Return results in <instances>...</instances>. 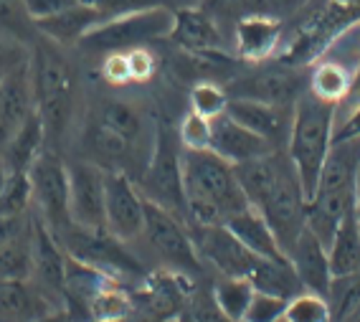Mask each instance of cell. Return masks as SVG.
I'll return each instance as SVG.
<instances>
[{"label":"cell","instance_id":"cell-39","mask_svg":"<svg viewBox=\"0 0 360 322\" xmlns=\"http://www.w3.org/2000/svg\"><path fill=\"white\" fill-rule=\"evenodd\" d=\"M89 142H91V148L97 150L99 157H104V160H110V162L124 160L129 155V148H132V142L120 137L117 132H112V129L102 127V124H94V127H91Z\"/></svg>","mask_w":360,"mask_h":322},{"label":"cell","instance_id":"cell-45","mask_svg":"<svg viewBox=\"0 0 360 322\" xmlns=\"http://www.w3.org/2000/svg\"><path fill=\"white\" fill-rule=\"evenodd\" d=\"M102 74H104V79H107V82H112V84H124V82H132V77H129V66H127V56H124V51L107 53V58H104Z\"/></svg>","mask_w":360,"mask_h":322},{"label":"cell","instance_id":"cell-14","mask_svg":"<svg viewBox=\"0 0 360 322\" xmlns=\"http://www.w3.org/2000/svg\"><path fill=\"white\" fill-rule=\"evenodd\" d=\"M193 244L200 262H208L221 277H249L257 264V254H251L224 224L216 226H193Z\"/></svg>","mask_w":360,"mask_h":322},{"label":"cell","instance_id":"cell-17","mask_svg":"<svg viewBox=\"0 0 360 322\" xmlns=\"http://www.w3.org/2000/svg\"><path fill=\"white\" fill-rule=\"evenodd\" d=\"M208 150H213L226 162L238 165V162L254 160V157L269 155L279 148H274L269 140H264L262 135L251 132L244 124H238L236 120H231L224 112V115L211 120V148Z\"/></svg>","mask_w":360,"mask_h":322},{"label":"cell","instance_id":"cell-24","mask_svg":"<svg viewBox=\"0 0 360 322\" xmlns=\"http://www.w3.org/2000/svg\"><path fill=\"white\" fill-rule=\"evenodd\" d=\"M233 46L249 61H262L279 44L282 26L274 15H244L233 26Z\"/></svg>","mask_w":360,"mask_h":322},{"label":"cell","instance_id":"cell-26","mask_svg":"<svg viewBox=\"0 0 360 322\" xmlns=\"http://www.w3.org/2000/svg\"><path fill=\"white\" fill-rule=\"evenodd\" d=\"M249 282L254 284V290L269 292L282 300H292L295 295L302 292V284L297 279L295 269H292L290 259H257L254 269L249 271Z\"/></svg>","mask_w":360,"mask_h":322},{"label":"cell","instance_id":"cell-46","mask_svg":"<svg viewBox=\"0 0 360 322\" xmlns=\"http://www.w3.org/2000/svg\"><path fill=\"white\" fill-rule=\"evenodd\" d=\"M335 140H360V104L353 107V112L345 117V122L335 129Z\"/></svg>","mask_w":360,"mask_h":322},{"label":"cell","instance_id":"cell-43","mask_svg":"<svg viewBox=\"0 0 360 322\" xmlns=\"http://www.w3.org/2000/svg\"><path fill=\"white\" fill-rule=\"evenodd\" d=\"M124 56H127V66H129V77L135 79V82H145V79L153 74L155 69V58L153 53L148 51V49H129V51H124Z\"/></svg>","mask_w":360,"mask_h":322},{"label":"cell","instance_id":"cell-10","mask_svg":"<svg viewBox=\"0 0 360 322\" xmlns=\"http://www.w3.org/2000/svg\"><path fill=\"white\" fill-rule=\"evenodd\" d=\"M61 246L71 259L99 269L104 274H140V262L124 249V241L110 231H89L71 226L61 238Z\"/></svg>","mask_w":360,"mask_h":322},{"label":"cell","instance_id":"cell-2","mask_svg":"<svg viewBox=\"0 0 360 322\" xmlns=\"http://www.w3.org/2000/svg\"><path fill=\"white\" fill-rule=\"evenodd\" d=\"M360 168V140H335L307 200V228L328 246L338 226L353 211L355 178Z\"/></svg>","mask_w":360,"mask_h":322},{"label":"cell","instance_id":"cell-12","mask_svg":"<svg viewBox=\"0 0 360 322\" xmlns=\"http://www.w3.org/2000/svg\"><path fill=\"white\" fill-rule=\"evenodd\" d=\"M33 274L31 282L44 292L53 304L66 302V252L53 231L33 213L31 226Z\"/></svg>","mask_w":360,"mask_h":322},{"label":"cell","instance_id":"cell-16","mask_svg":"<svg viewBox=\"0 0 360 322\" xmlns=\"http://www.w3.org/2000/svg\"><path fill=\"white\" fill-rule=\"evenodd\" d=\"M300 94H302V82H300V74L290 66L262 69L231 86V97L257 99L277 107H295Z\"/></svg>","mask_w":360,"mask_h":322},{"label":"cell","instance_id":"cell-11","mask_svg":"<svg viewBox=\"0 0 360 322\" xmlns=\"http://www.w3.org/2000/svg\"><path fill=\"white\" fill-rule=\"evenodd\" d=\"M104 226L124 244L140 238L145 228V195L122 170L104 173Z\"/></svg>","mask_w":360,"mask_h":322},{"label":"cell","instance_id":"cell-13","mask_svg":"<svg viewBox=\"0 0 360 322\" xmlns=\"http://www.w3.org/2000/svg\"><path fill=\"white\" fill-rule=\"evenodd\" d=\"M69 213L71 224L89 231H107L104 226V173L94 162H71Z\"/></svg>","mask_w":360,"mask_h":322},{"label":"cell","instance_id":"cell-40","mask_svg":"<svg viewBox=\"0 0 360 322\" xmlns=\"http://www.w3.org/2000/svg\"><path fill=\"white\" fill-rule=\"evenodd\" d=\"M284 307H287V300L277 295H269V292H254L246 309L244 322H282Z\"/></svg>","mask_w":360,"mask_h":322},{"label":"cell","instance_id":"cell-50","mask_svg":"<svg viewBox=\"0 0 360 322\" xmlns=\"http://www.w3.org/2000/svg\"><path fill=\"white\" fill-rule=\"evenodd\" d=\"M342 322H360V307H358V309H353V312H350V315H347Z\"/></svg>","mask_w":360,"mask_h":322},{"label":"cell","instance_id":"cell-7","mask_svg":"<svg viewBox=\"0 0 360 322\" xmlns=\"http://www.w3.org/2000/svg\"><path fill=\"white\" fill-rule=\"evenodd\" d=\"M257 211L274 231L282 252L290 254L292 244L307 226V195H304L302 183L297 178V170L290 157L284 160L277 183L271 186V191L257 206Z\"/></svg>","mask_w":360,"mask_h":322},{"label":"cell","instance_id":"cell-3","mask_svg":"<svg viewBox=\"0 0 360 322\" xmlns=\"http://www.w3.org/2000/svg\"><path fill=\"white\" fill-rule=\"evenodd\" d=\"M338 104L320 99L312 91H302L292 110V127L287 137V157L297 170L307 200L317 188V178L335 140Z\"/></svg>","mask_w":360,"mask_h":322},{"label":"cell","instance_id":"cell-8","mask_svg":"<svg viewBox=\"0 0 360 322\" xmlns=\"http://www.w3.org/2000/svg\"><path fill=\"white\" fill-rule=\"evenodd\" d=\"M178 135H173L167 127H160L158 142H155L153 157L142 178V195L158 206L167 208L175 216H186V193H183V162H180Z\"/></svg>","mask_w":360,"mask_h":322},{"label":"cell","instance_id":"cell-6","mask_svg":"<svg viewBox=\"0 0 360 322\" xmlns=\"http://www.w3.org/2000/svg\"><path fill=\"white\" fill-rule=\"evenodd\" d=\"M28 181H31L36 216L61 241L74 226L69 213V168L58 160V155L44 150L28 168Z\"/></svg>","mask_w":360,"mask_h":322},{"label":"cell","instance_id":"cell-1","mask_svg":"<svg viewBox=\"0 0 360 322\" xmlns=\"http://www.w3.org/2000/svg\"><path fill=\"white\" fill-rule=\"evenodd\" d=\"M183 193H186V219L191 226L226 224L229 216L249 206L244 191L236 181L231 162L213 150H183Z\"/></svg>","mask_w":360,"mask_h":322},{"label":"cell","instance_id":"cell-33","mask_svg":"<svg viewBox=\"0 0 360 322\" xmlns=\"http://www.w3.org/2000/svg\"><path fill=\"white\" fill-rule=\"evenodd\" d=\"M282 322H333L328 297L302 290L292 300H287Z\"/></svg>","mask_w":360,"mask_h":322},{"label":"cell","instance_id":"cell-35","mask_svg":"<svg viewBox=\"0 0 360 322\" xmlns=\"http://www.w3.org/2000/svg\"><path fill=\"white\" fill-rule=\"evenodd\" d=\"M86 6L102 11L104 18L120 13H135V11H150V8H167V11H180V8L200 6V0H82Z\"/></svg>","mask_w":360,"mask_h":322},{"label":"cell","instance_id":"cell-42","mask_svg":"<svg viewBox=\"0 0 360 322\" xmlns=\"http://www.w3.org/2000/svg\"><path fill=\"white\" fill-rule=\"evenodd\" d=\"M33 216L28 213H15V216H0V246L11 244L15 238H23L31 233Z\"/></svg>","mask_w":360,"mask_h":322},{"label":"cell","instance_id":"cell-32","mask_svg":"<svg viewBox=\"0 0 360 322\" xmlns=\"http://www.w3.org/2000/svg\"><path fill=\"white\" fill-rule=\"evenodd\" d=\"M31 233L23 238H15V241H11L6 246H0V279H31Z\"/></svg>","mask_w":360,"mask_h":322},{"label":"cell","instance_id":"cell-4","mask_svg":"<svg viewBox=\"0 0 360 322\" xmlns=\"http://www.w3.org/2000/svg\"><path fill=\"white\" fill-rule=\"evenodd\" d=\"M33 102L46 129V140H53L66 129L74 107V71L61 46L44 36L31 56Z\"/></svg>","mask_w":360,"mask_h":322},{"label":"cell","instance_id":"cell-48","mask_svg":"<svg viewBox=\"0 0 360 322\" xmlns=\"http://www.w3.org/2000/svg\"><path fill=\"white\" fill-rule=\"evenodd\" d=\"M353 219L360 228V168H358V178H355V195H353Z\"/></svg>","mask_w":360,"mask_h":322},{"label":"cell","instance_id":"cell-30","mask_svg":"<svg viewBox=\"0 0 360 322\" xmlns=\"http://www.w3.org/2000/svg\"><path fill=\"white\" fill-rule=\"evenodd\" d=\"M97 124L112 129L124 140L135 142L142 132V117L140 112L127 102H120V99H107V102L99 104L97 112Z\"/></svg>","mask_w":360,"mask_h":322},{"label":"cell","instance_id":"cell-41","mask_svg":"<svg viewBox=\"0 0 360 322\" xmlns=\"http://www.w3.org/2000/svg\"><path fill=\"white\" fill-rule=\"evenodd\" d=\"M200 8L216 20V26H219L221 31L229 26L231 33L238 20L244 18V15H249L246 0H200Z\"/></svg>","mask_w":360,"mask_h":322},{"label":"cell","instance_id":"cell-52","mask_svg":"<svg viewBox=\"0 0 360 322\" xmlns=\"http://www.w3.org/2000/svg\"><path fill=\"white\" fill-rule=\"evenodd\" d=\"M178 322H195V317L193 315H183V317H178Z\"/></svg>","mask_w":360,"mask_h":322},{"label":"cell","instance_id":"cell-47","mask_svg":"<svg viewBox=\"0 0 360 322\" xmlns=\"http://www.w3.org/2000/svg\"><path fill=\"white\" fill-rule=\"evenodd\" d=\"M345 97L353 102V107L360 104V61H358V71H355V77H353V82H350V89H347Z\"/></svg>","mask_w":360,"mask_h":322},{"label":"cell","instance_id":"cell-28","mask_svg":"<svg viewBox=\"0 0 360 322\" xmlns=\"http://www.w3.org/2000/svg\"><path fill=\"white\" fill-rule=\"evenodd\" d=\"M254 284L249 277H221L213 287L211 297L216 307L224 312L231 322H244L246 309H249L251 297H254Z\"/></svg>","mask_w":360,"mask_h":322},{"label":"cell","instance_id":"cell-44","mask_svg":"<svg viewBox=\"0 0 360 322\" xmlns=\"http://www.w3.org/2000/svg\"><path fill=\"white\" fill-rule=\"evenodd\" d=\"M74 3H79V0H23V8L31 15V20H44L71 8Z\"/></svg>","mask_w":360,"mask_h":322},{"label":"cell","instance_id":"cell-5","mask_svg":"<svg viewBox=\"0 0 360 322\" xmlns=\"http://www.w3.org/2000/svg\"><path fill=\"white\" fill-rule=\"evenodd\" d=\"M173 20H175V11H167V8H150V11H135V13H120L97 23L77 46L86 53L129 51V49H140V46L150 44L155 39L170 36Z\"/></svg>","mask_w":360,"mask_h":322},{"label":"cell","instance_id":"cell-21","mask_svg":"<svg viewBox=\"0 0 360 322\" xmlns=\"http://www.w3.org/2000/svg\"><path fill=\"white\" fill-rule=\"evenodd\" d=\"M61 309L31 279H0V322H36Z\"/></svg>","mask_w":360,"mask_h":322},{"label":"cell","instance_id":"cell-20","mask_svg":"<svg viewBox=\"0 0 360 322\" xmlns=\"http://www.w3.org/2000/svg\"><path fill=\"white\" fill-rule=\"evenodd\" d=\"M170 39H173L180 49H186V51H191V53L221 51L226 46V33L216 26V20H213L200 6L175 11Z\"/></svg>","mask_w":360,"mask_h":322},{"label":"cell","instance_id":"cell-23","mask_svg":"<svg viewBox=\"0 0 360 322\" xmlns=\"http://www.w3.org/2000/svg\"><path fill=\"white\" fill-rule=\"evenodd\" d=\"M102 20H104L102 11H97V8H91L79 0V3H74V6L61 11V13L51 15V18L36 20V23H39L41 36H46V39L58 46H69V44H79Z\"/></svg>","mask_w":360,"mask_h":322},{"label":"cell","instance_id":"cell-37","mask_svg":"<svg viewBox=\"0 0 360 322\" xmlns=\"http://www.w3.org/2000/svg\"><path fill=\"white\" fill-rule=\"evenodd\" d=\"M178 140L183 150H208L211 148V120L191 110L178 127Z\"/></svg>","mask_w":360,"mask_h":322},{"label":"cell","instance_id":"cell-29","mask_svg":"<svg viewBox=\"0 0 360 322\" xmlns=\"http://www.w3.org/2000/svg\"><path fill=\"white\" fill-rule=\"evenodd\" d=\"M84 312H86V322H124L129 312V300L110 279L89 297V302L84 304Z\"/></svg>","mask_w":360,"mask_h":322},{"label":"cell","instance_id":"cell-19","mask_svg":"<svg viewBox=\"0 0 360 322\" xmlns=\"http://www.w3.org/2000/svg\"><path fill=\"white\" fill-rule=\"evenodd\" d=\"M287 259H290V264H292V269H295L300 284H302V290L328 297L330 282H333L328 246L322 244L307 226H304L302 233H300L297 241L292 244Z\"/></svg>","mask_w":360,"mask_h":322},{"label":"cell","instance_id":"cell-27","mask_svg":"<svg viewBox=\"0 0 360 322\" xmlns=\"http://www.w3.org/2000/svg\"><path fill=\"white\" fill-rule=\"evenodd\" d=\"M328 257L333 277L360 271V228L353 219V211L347 213L342 224L338 226L333 241L328 244Z\"/></svg>","mask_w":360,"mask_h":322},{"label":"cell","instance_id":"cell-51","mask_svg":"<svg viewBox=\"0 0 360 322\" xmlns=\"http://www.w3.org/2000/svg\"><path fill=\"white\" fill-rule=\"evenodd\" d=\"M6 178H8V170H6V165H3V160H0V188H3Z\"/></svg>","mask_w":360,"mask_h":322},{"label":"cell","instance_id":"cell-31","mask_svg":"<svg viewBox=\"0 0 360 322\" xmlns=\"http://www.w3.org/2000/svg\"><path fill=\"white\" fill-rule=\"evenodd\" d=\"M328 304L333 322H342L353 309L360 307V271L333 277L328 290Z\"/></svg>","mask_w":360,"mask_h":322},{"label":"cell","instance_id":"cell-25","mask_svg":"<svg viewBox=\"0 0 360 322\" xmlns=\"http://www.w3.org/2000/svg\"><path fill=\"white\" fill-rule=\"evenodd\" d=\"M46 129L41 122L39 112H33L26 122L8 137L6 145L0 148V160L6 165L8 173H28L33 160L44 153Z\"/></svg>","mask_w":360,"mask_h":322},{"label":"cell","instance_id":"cell-22","mask_svg":"<svg viewBox=\"0 0 360 322\" xmlns=\"http://www.w3.org/2000/svg\"><path fill=\"white\" fill-rule=\"evenodd\" d=\"M224 226L251 254H257V257H262V259H287V254L282 252V246H279L274 231H271L269 224L264 221V216L257 208L246 206L244 211L229 216Z\"/></svg>","mask_w":360,"mask_h":322},{"label":"cell","instance_id":"cell-36","mask_svg":"<svg viewBox=\"0 0 360 322\" xmlns=\"http://www.w3.org/2000/svg\"><path fill=\"white\" fill-rule=\"evenodd\" d=\"M350 89V82H347L345 71H342L340 64H320L312 74V84H309V91L317 94L320 99H328V102H335L342 99Z\"/></svg>","mask_w":360,"mask_h":322},{"label":"cell","instance_id":"cell-38","mask_svg":"<svg viewBox=\"0 0 360 322\" xmlns=\"http://www.w3.org/2000/svg\"><path fill=\"white\" fill-rule=\"evenodd\" d=\"M226 104H229V94L221 86L211 84V82H203V84L193 86V91H191V110L208 117V120L224 115Z\"/></svg>","mask_w":360,"mask_h":322},{"label":"cell","instance_id":"cell-9","mask_svg":"<svg viewBox=\"0 0 360 322\" xmlns=\"http://www.w3.org/2000/svg\"><path fill=\"white\" fill-rule=\"evenodd\" d=\"M142 236L148 246L158 254L162 264H167L175 271L195 274L200 271V257L195 252L193 236L188 231L183 221L170 213L167 208L158 206L153 200L145 198V228Z\"/></svg>","mask_w":360,"mask_h":322},{"label":"cell","instance_id":"cell-18","mask_svg":"<svg viewBox=\"0 0 360 322\" xmlns=\"http://www.w3.org/2000/svg\"><path fill=\"white\" fill-rule=\"evenodd\" d=\"M33 112L36 102H33L31 69L26 64H18L0 77V148Z\"/></svg>","mask_w":360,"mask_h":322},{"label":"cell","instance_id":"cell-15","mask_svg":"<svg viewBox=\"0 0 360 322\" xmlns=\"http://www.w3.org/2000/svg\"><path fill=\"white\" fill-rule=\"evenodd\" d=\"M292 110L295 107H277V104L241 97H229V104H226V115L236 120L238 124L249 127L251 132L262 135L264 140H269L274 148L287 145L292 127Z\"/></svg>","mask_w":360,"mask_h":322},{"label":"cell","instance_id":"cell-34","mask_svg":"<svg viewBox=\"0 0 360 322\" xmlns=\"http://www.w3.org/2000/svg\"><path fill=\"white\" fill-rule=\"evenodd\" d=\"M33 206L31 181L28 173H8L6 183L0 188V216L28 213Z\"/></svg>","mask_w":360,"mask_h":322},{"label":"cell","instance_id":"cell-49","mask_svg":"<svg viewBox=\"0 0 360 322\" xmlns=\"http://www.w3.org/2000/svg\"><path fill=\"white\" fill-rule=\"evenodd\" d=\"M36 322H69V315H66V309H53V312H49V315H44Z\"/></svg>","mask_w":360,"mask_h":322}]
</instances>
